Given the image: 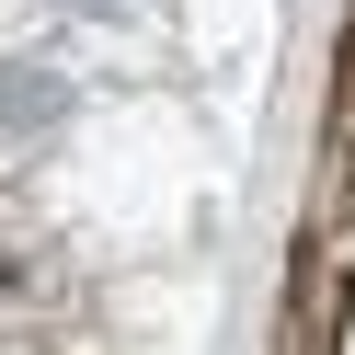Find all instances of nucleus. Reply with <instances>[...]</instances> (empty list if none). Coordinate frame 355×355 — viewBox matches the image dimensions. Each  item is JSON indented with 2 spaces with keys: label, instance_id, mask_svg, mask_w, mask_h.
Here are the masks:
<instances>
[{
  "label": "nucleus",
  "instance_id": "obj_1",
  "mask_svg": "<svg viewBox=\"0 0 355 355\" xmlns=\"http://www.w3.org/2000/svg\"><path fill=\"white\" fill-rule=\"evenodd\" d=\"M103 12H149V0H103Z\"/></svg>",
  "mask_w": 355,
  "mask_h": 355
}]
</instances>
